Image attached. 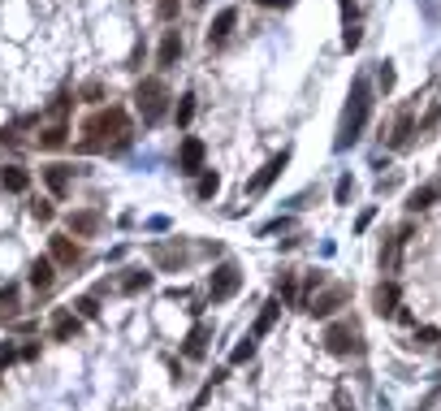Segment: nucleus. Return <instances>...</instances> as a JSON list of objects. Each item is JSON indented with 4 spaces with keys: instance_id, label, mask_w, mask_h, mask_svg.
<instances>
[{
    "instance_id": "nucleus-1",
    "label": "nucleus",
    "mask_w": 441,
    "mask_h": 411,
    "mask_svg": "<svg viewBox=\"0 0 441 411\" xmlns=\"http://www.w3.org/2000/svg\"><path fill=\"white\" fill-rule=\"evenodd\" d=\"M87 143H83V152H104V147H112V152H121V147L130 143V122H126V113L121 108H100L95 117H87Z\"/></svg>"
},
{
    "instance_id": "nucleus-2",
    "label": "nucleus",
    "mask_w": 441,
    "mask_h": 411,
    "mask_svg": "<svg viewBox=\"0 0 441 411\" xmlns=\"http://www.w3.org/2000/svg\"><path fill=\"white\" fill-rule=\"evenodd\" d=\"M368 78H355V87H351V104H346V117H342V130H337V152H346V147L364 135V126H368V113H372V100H368Z\"/></svg>"
},
{
    "instance_id": "nucleus-3",
    "label": "nucleus",
    "mask_w": 441,
    "mask_h": 411,
    "mask_svg": "<svg viewBox=\"0 0 441 411\" xmlns=\"http://www.w3.org/2000/svg\"><path fill=\"white\" fill-rule=\"evenodd\" d=\"M135 100H139L143 122H147V126H156L160 117H165V100H169V91H165V82H160V78H143V82H139V91H135Z\"/></svg>"
},
{
    "instance_id": "nucleus-4",
    "label": "nucleus",
    "mask_w": 441,
    "mask_h": 411,
    "mask_svg": "<svg viewBox=\"0 0 441 411\" xmlns=\"http://www.w3.org/2000/svg\"><path fill=\"white\" fill-rule=\"evenodd\" d=\"M238 286H242V269L234 265V260H225V265H217L212 277H208V299L212 303H225V299H234V294H238Z\"/></svg>"
},
{
    "instance_id": "nucleus-5",
    "label": "nucleus",
    "mask_w": 441,
    "mask_h": 411,
    "mask_svg": "<svg viewBox=\"0 0 441 411\" xmlns=\"http://www.w3.org/2000/svg\"><path fill=\"white\" fill-rule=\"evenodd\" d=\"M324 347H329L333 355H359L364 351V338H359V329L351 321H337L324 329Z\"/></svg>"
},
{
    "instance_id": "nucleus-6",
    "label": "nucleus",
    "mask_w": 441,
    "mask_h": 411,
    "mask_svg": "<svg viewBox=\"0 0 441 411\" xmlns=\"http://www.w3.org/2000/svg\"><path fill=\"white\" fill-rule=\"evenodd\" d=\"M342 303H351V286H342V282H337V286H329V290H320L307 312H312V316H333Z\"/></svg>"
},
{
    "instance_id": "nucleus-7",
    "label": "nucleus",
    "mask_w": 441,
    "mask_h": 411,
    "mask_svg": "<svg viewBox=\"0 0 441 411\" xmlns=\"http://www.w3.org/2000/svg\"><path fill=\"white\" fill-rule=\"evenodd\" d=\"M100 225H104V217H100L95 208L70 212V234H78V238H95V234H100Z\"/></svg>"
},
{
    "instance_id": "nucleus-8",
    "label": "nucleus",
    "mask_w": 441,
    "mask_h": 411,
    "mask_svg": "<svg viewBox=\"0 0 441 411\" xmlns=\"http://www.w3.org/2000/svg\"><path fill=\"white\" fill-rule=\"evenodd\" d=\"M152 260H156L160 269L173 273V269L186 265V247H182V242H156V247H152Z\"/></svg>"
},
{
    "instance_id": "nucleus-9",
    "label": "nucleus",
    "mask_w": 441,
    "mask_h": 411,
    "mask_svg": "<svg viewBox=\"0 0 441 411\" xmlns=\"http://www.w3.org/2000/svg\"><path fill=\"white\" fill-rule=\"evenodd\" d=\"M177 169L182 173H199L204 169V143L199 139H182V147H177Z\"/></svg>"
},
{
    "instance_id": "nucleus-10",
    "label": "nucleus",
    "mask_w": 441,
    "mask_h": 411,
    "mask_svg": "<svg viewBox=\"0 0 441 411\" xmlns=\"http://www.w3.org/2000/svg\"><path fill=\"white\" fill-rule=\"evenodd\" d=\"M78 329H83V321H78L70 307H57V312H52V338H57V342L78 338Z\"/></svg>"
},
{
    "instance_id": "nucleus-11",
    "label": "nucleus",
    "mask_w": 441,
    "mask_h": 411,
    "mask_svg": "<svg viewBox=\"0 0 441 411\" xmlns=\"http://www.w3.org/2000/svg\"><path fill=\"white\" fill-rule=\"evenodd\" d=\"M286 164H290V152H282V156H273V160L264 164V169H259V173L251 178V187H247V191H251V195H259V191H268V187H273V178L282 173Z\"/></svg>"
},
{
    "instance_id": "nucleus-12",
    "label": "nucleus",
    "mask_w": 441,
    "mask_h": 411,
    "mask_svg": "<svg viewBox=\"0 0 441 411\" xmlns=\"http://www.w3.org/2000/svg\"><path fill=\"white\" fill-rule=\"evenodd\" d=\"M372 307L381 312V316H398V286L394 282H381L372 290Z\"/></svg>"
},
{
    "instance_id": "nucleus-13",
    "label": "nucleus",
    "mask_w": 441,
    "mask_h": 411,
    "mask_svg": "<svg viewBox=\"0 0 441 411\" xmlns=\"http://www.w3.org/2000/svg\"><path fill=\"white\" fill-rule=\"evenodd\" d=\"M52 260H57V265H78V260H83V247H78L74 238L57 234L52 238Z\"/></svg>"
},
{
    "instance_id": "nucleus-14",
    "label": "nucleus",
    "mask_w": 441,
    "mask_h": 411,
    "mask_svg": "<svg viewBox=\"0 0 441 411\" xmlns=\"http://www.w3.org/2000/svg\"><path fill=\"white\" fill-rule=\"evenodd\" d=\"M43 182H48V191H52L57 200H65V195H70V169H65V164H48Z\"/></svg>"
},
{
    "instance_id": "nucleus-15",
    "label": "nucleus",
    "mask_w": 441,
    "mask_h": 411,
    "mask_svg": "<svg viewBox=\"0 0 441 411\" xmlns=\"http://www.w3.org/2000/svg\"><path fill=\"white\" fill-rule=\"evenodd\" d=\"M234 22H238V9H221L217 18H212V26H208V44H221L234 30Z\"/></svg>"
},
{
    "instance_id": "nucleus-16",
    "label": "nucleus",
    "mask_w": 441,
    "mask_h": 411,
    "mask_svg": "<svg viewBox=\"0 0 441 411\" xmlns=\"http://www.w3.org/2000/svg\"><path fill=\"white\" fill-rule=\"evenodd\" d=\"M177 57H182V35H177V30H165V44H160V52H156V65L169 70Z\"/></svg>"
},
{
    "instance_id": "nucleus-17",
    "label": "nucleus",
    "mask_w": 441,
    "mask_h": 411,
    "mask_svg": "<svg viewBox=\"0 0 441 411\" xmlns=\"http://www.w3.org/2000/svg\"><path fill=\"white\" fill-rule=\"evenodd\" d=\"M208 338H212V325H208V321H199V325H195L190 334H186V355H190V359H199V355H204V347H208Z\"/></svg>"
},
{
    "instance_id": "nucleus-18",
    "label": "nucleus",
    "mask_w": 441,
    "mask_h": 411,
    "mask_svg": "<svg viewBox=\"0 0 441 411\" xmlns=\"http://www.w3.org/2000/svg\"><path fill=\"white\" fill-rule=\"evenodd\" d=\"M52 269H57L52 256L35 260V265H30V286H35V290H48V286H52Z\"/></svg>"
},
{
    "instance_id": "nucleus-19",
    "label": "nucleus",
    "mask_w": 441,
    "mask_h": 411,
    "mask_svg": "<svg viewBox=\"0 0 441 411\" xmlns=\"http://www.w3.org/2000/svg\"><path fill=\"white\" fill-rule=\"evenodd\" d=\"M277 316H282V299H268L264 312H259V321H255V329H251V338H264L268 329L277 325Z\"/></svg>"
},
{
    "instance_id": "nucleus-20",
    "label": "nucleus",
    "mask_w": 441,
    "mask_h": 411,
    "mask_svg": "<svg viewBox=\"0 0 441 411\" xmlns=\"http://www.w3.org/2000/svg\"><path fill=\"white\" fill-rule=\"evenodd\" d=\"M147 286H152V273H143V269H130V277L121 282L126 294H139V290H147Z\"/></svg>"
},
{
    "instance_id": "nucleus-21",
    "label": "nucleus",
    "mask_w": 441,
    "mask_h": 411,
    "mask_svg": "<svg viewBox=\"0 0 441 411\" xmlns=\"http://www.w3.org/2000/svg\"><path fill=\"white\" fill-rule=\"evenodd\" d=\"M437 191H441V187H420V191H411V200H406V208H411V212L429 208V204L437 200Z\"/></svg>"
},
{
    "instance_id": "nucleus-22",
    "label": "nucleus",
    "mask_w": 441,
    "mask_h": 411,
    "mask_svg": "<svg viewBox=\"0 0 441 411\" xmlns=\"http://www.w3.org/2000/svg\"><path fill=\"white\" fill-rule=\"evenodd\" d=\"M65 135H70V130H65V122H57V126H48L43 135H39V147H61V143H65Z\"/></svg>"
},
{
    "instance_id": "nucleus-23",
    "label": "nucleus",
    "mask_w": 441,
    "mask_h": 411,
    "mask_svg": "<svg viewBox=\"0 0 441 411\" xmlns=\"http://www.w3.org/2000/svg\"><path fill=\"white\" fill-rule=\"evenodd\" d=\"M406 143H411V113L398 117V130H394V139H389V147H406Z\"/></svg>"
},
{
    "instance_id": "nucleus-24",
    "label": "nucleus",
    "mask_w": 441,
    "mask_h": 411,
    "mask_svg": "<svg viewBox=\"0 0 441 411\" xmlns=\"http://www.w3.org/2000/svg\"><path fill=\"white\" fill-rule=\"evenodd\" d=\"M13 312H18V290L5 286V290H0V321H9Z\"/></svg>"
},
{
    "instance_id": "nucleus-25",
    "label": "nucleus",
    "mask_w": 441,
    "mask_h": 411,
    "mask_svg": "<svg viewBox=\"0 0 441 411\" xmlns=\"http://www.w3.org/2000/svg\"><path fill=\"white\" fill-rule=\"evenodd\" d=\"M26 187H30L26 169H5V191H26Z\"/></svg>"
},
{
    "instance_id": "nucleus-26",
    "label": "nucleus",
    "mask_w": 441,
    "mask_h": 411,
    "mask_svg": "<svg viewBox=\"0 0 441 411\" xmlns=\"http://www.w3.org/2000/svg\"><path fill=\"white\" fill-rule=\"evenodd\" d=\"M217 187H221V178H217V173H204L199 187H195V195H199V200H212V195H217Z\"/></svg>"
},
{
    "instance_id": "nucleus-27",
    "label": "nucleus",
    "mask_w": 441,
    "mask_h": 411,
    "mask_svg": "<svg viewBox=\"0 0 441 411\" xmlns=\"http://www.w3.org/2000/svg\"><path fill=\"white\" fill-rule=\"evenodd\" d=\"M255 342H259V338H242L238 347H234V355H230V359H234V364H247V359L255 355Z\"/></svg>"
},
{
    "instance_id": "nucleus-28",
    "label": "nucleus",
    "mask_w": 441,
    "mask_h": 411,
    "mask_svg": "<svg viewBox=\"0 0 441 411\" xmlns=\"http://www.w3.org/2000/svg\"><path fill=\"white\" fill-rule=\"evenodd\" d=\"M195 117V95H182V104H177V113H173V122L177 126H186Z\"/></svg>"
},
{
    "instance_id": "nucleus-29",
    "label": "nucleus",
    "mask_w": 441,
    "mask_h": 411,
    "mask_svg": "<svg viewBox=\"0 0 441 411\" xmlns=\"http://www.w3.org/2000/svg\"><path fill=\"white\" fill-rule=\"evenodd\" d=\"M74 307H78V316H87V321H95V316H100V303H95V299H78Z\"/></svg>"
},
{
    "instance_id": "nucleus-30",
    "label": "nucleus",
    "mask_w": 441,
    "mask_h": 411,
    "mask_svg": "<svg viewBox=\"0 0 441 411\" xmlns=\"http://www.w3.org/2000/svg\"><path fill=\"white\" fill-rule=\"evenodd\" d=\"M333 407H337V411H355V399H351V394L337 385V394H333Z\"/></svg>"
},
{
    "instance_id": "nucleus-31",
    "label": "nucleus",
    "mask_w": 441,
    "mask_h": 411,
    "mask_svg": "<svg viewBox=\"0 0 441 411\" xmlns=\"http://www.w3.org/2000/svg\"><path fill=\"white\" fill-rule=\"evenodd\" d=\"M415 347H437V329H415Z\"/></svg>"
},
{
    "instance_id": "nucleus-32",
    "label": "nucleus",
    "mask_w": 441,
    "mask_h": 411,
    "mask_svg": "<svg viewBox=\"0 0 441 411\" xmlns=\"http://www.w3.org/2000/svg\"><path fill=\"white\" fill-rule=\"evenodd\" d=\"M351 191H355V182H351V178H342L337 191H333V195H337V204H346V200H351Z\"/></svg>"
},
{
    "instance_id": "nucleus-33",
    "label": "nucleus",
    "mask_w": 441,
    "mask_h": 411,
    "mask_svg": "<svg viewBox=\"0 0 441 411\" xmlns=\"http://www.w3.org/2000/svg\"><path fill=\"white\" fill-rule=\"evenodd\" d=\"M30 212H35V221H52V208H48V204H43V200H39V204H35V208H30Z\"/></svg>"
},
{
    "instance_id": "nucleus-34",
    "label": "nucleus",
    "mask_w": 441,
    "mask_h": 411,
    "mask_svg": "<svg viewBox=\"0 0 441 411\" xmlns=\"http://www.w3.org/2000/svg\"><path fill=\"white\" fill-rule=\"evenodd\" d=\"M177 13V0H160V18H173Z\"/></svg>"
},
{
    "instance_id": "nucleus-35",
    "label": "nucleus",
    "mask_w": 441,
    "mask_h": 411,
    "mask_svg": "<svg viewBox=\"0 0 441 411\" xmlns=\"http://www.w3.org/2000/svg\"><path fill=\"white\" fill-rule=\"evenodd\" d=\"M83 95H87V100H100L104 87H100V82H87V91H83Z\"/></svg>"
},
{
    "instance_id": "nucleus-36",
    "label": "nucleus",
    "mask_w": 441,
    "mask_h": 411,
    "mask_svg": "<svg viewBox=\"0 0 441 411\" xmlns=\"http://www.w3.org/2000/svg\"><path fill=\"white\" fill-rule=\"evenodd\" d=\"M259 5H264V9H286L290 0H259Z\"/></svg>"
}]
</instances>
